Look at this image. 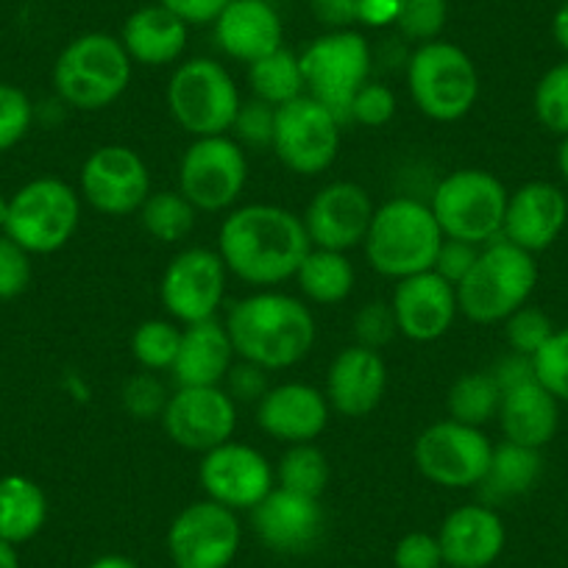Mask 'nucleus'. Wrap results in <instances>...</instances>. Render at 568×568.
Returning a JSON list of instances; mask_svg holds the SVG:
<instances>
[{"label": "nucleus", "instance_id": "obj_1", "mask_svg": "<svg viewBox=\"0 0 568 568\" xmlns=\"http://www.w3.org/2000/svg\"><path fill=\"white\" fill-rule=\"evenodd\" d=\"M310 248L302 217L276 204H245L229 212L217 234V254L229 273L262 291L296 276Z\"/></svg>", "mask_w": 568, "mask_h": 568}, {"label": "nucleus", "instance_id": "obj_2", "mask_svg": "<svg viewBox=\"0 0 568 568\" xmlns=\"http://www.w3.org/2000/svg\"><path fill=\"white\" fill-rule=\"evenodd\" d=\"M223 324L237 359L260 365L267 374L293 368L315 346L313 313L302 298L287 293H254L234 304Z\"/></svg>", "mask_w": 568, "mask_h": 568}, {"label": "nucleus", "instance_id": "obj_3", "mask_svg": "<svg viewBox=\"0 0 568 568\" xmlns=\"http://www.w3.org/2000/svg\"><path fill=\"white\" fill-rule=\"evenodd\" d=\"M444 232L424 201L393 199L376 206L365 234V260L387 278H407L433 271Z\"/></svg>", "mask_w": 568, "mask_h": 568}, {"label": "nucleus", "instance_id": "obj_4", "mask_svg": "<svg viewBox=\"0 0 568 568\" xmlns=\"http://www.w3.org/2000/svg\"><path fill=\"white\" fill-rule=\"evenodd\" d=\"M134 62L120 37L90 31L62 48L53 62V90L79 112L112 106L131 84Z\"/></svg>", "mask_w": 568, "mask_h": 568}, {"label": "nucleus", "instance_id": "obj_5", "mask_svg": "<svg viewBox=\"0 0 568 568\" xmlns=\"http://www.w3.org/2000/svg\"><path fill=\"white\" fill-rule=\"evenodd\" d=\"M535 284V256L499 237L479 248L474 267L457 284V307L474 324H505L529 302Z\"/></svg>", "mask_w": 568, "mask_h": 568}, {"label": "nucleus", "instance_id": "obj_6", "mask_svg": "<svg viewBox=\"0 0 568 568\" xmlns=\"http://www.w3.org/2000/svg\"><path fill=\"white\" fill-rule=\"evenodd\" d=\"M407 90L420 114L455 123L471 112L479 98L477 64L455 42H426L407 62Z\"/></svg>", "mask_w": 568, "mask_h": 568}, {"label": "nucleus", "instance_id": "obj_7", "mask_svg": "<svg viewBox=\"0 0 568 568\" xmlns=\"http://www.w3.org/2000/svg\"><path fill=\"white\" fill-rule=\"evenodd\" d=\"M507 199L510 193L494 173L479 171V168H463V171L440 179L429 199V210H433L444 237L488 245L501 237Z\"/></svg>", "mask_w": 568, "mask_h": 568}, {"label": "nucleus", "instance_id": "obj_8", "mask_svg": "<svg viewBox=\"0 0 568 568\" xmlns=\"http://www.w3.org/2000/svg\"><path fill=\"white\" fill-rule=\"evenodd\" d=\"M240 90L215 59H190L168 81V109L179 129L193 136L229 134L237 120Z\"/></svg>", "mask_w": 568, "mask_h": 568}, {"label": "nucleus", "instance_id": "obj_9", "mask_svg": "<svg viewBox=\"0 0 568 568\" xmlns=\"http://www.w3.org/2000/svg\"><path fill=\"white\" fill-rule=\"evenodd\" d=\"M307 95L324 103L343 125L348 123L352 101L368 84L371 45L359 31H326L298 57Z\"/></svg>", "mask_w": 568, "mask_h": 568}, {"label": "nucleus", "instance_id": "obj_10", "mask_svg": "<svg viewBox=\"0 0 568 568\" xmlns=\"http://www.w3.org/2000/svg\"><path fill=\"white\" fill-rule=\"evenodd\" d=\"M81 223V193L53 176L23 184L9 199L7 232L29 254H53L73 240Z\"/></svg>", "mask_w": 568, "mask_h": 568}, {"label": "nucleus", "instance_id": "obj_11", "mask_svg": "<svg viewBox=\"0 0 568 568\" xmlns=\"http://www.w3.org/2000/svg\"><path fill=\"white\" fill-rule=\"evenodd\" d=\"M343 123L315 98L302 95L276 106L271 151L287 171L321 176L341 154Z\"/></svg>", "mask_w": 568, "mask_h": 568}, {"label": "nucleus", "instance_id": "obj_12", "mask_svg": "<svg viewBox=\"0 0 568 568\" xmlns=\"http://www.w3.org/2000/svg\"><path fill=\"white\" fill-rule=\"evenodd\" d=\"M494 444L477 426L460 420H435L413 446L415 468L424 479L449 490L477 488L485 479Z\"/></svg>", "mask_w": 568, "mask_h": 568}, {"label": "nucleus", "instance_id": "obj_13", "mask_svg": "<svg viewBox=\"0 0 568 568\" xmlns=\"http://www.w3.org/2000/svg\"><path fill=\"white\" fill-rule=\"evenodd\" d=\"M248 182V160L234 136H195L179 162V193L199 212L237 204Z\"/></svg>", "mask_w": 568, "mask_h": 568}, {"label": "nucleus", "instance_id": "obj_14", "mask_svg": "<svg viewBox=\"0 0 568 568\" xmlns=\"http://www.w3.org/2000/svg\"><path fill=\"white\" fill-rule=\"evenodd\" d=\"M229 267L212 248H184L168 262L160 282V302L176 324L190 326L217 318L226 298Z\"/></svg>", "mask_w": 568, "mask_h": 568}, {"label": "nucleus", "instance_id": "obj_15", "mask_svg": "<svg viewBox=\"0 0 568 568\" xmlns=\"http://www.w3.org/2000/svg\"><path fill=\"white\" fill-rule=\"evenodd\" d=\"M237 513L212 499L193 501L168 529V555L176 568H229L240 551Z\"/></svg>", "mask_w": 568, "mask_h": 568}, {"label": "nucleus", "instance_id": "obj_16", "mask_svg": "<svg viewBox=\"0 0 568 568\" xmlns=\"http://www.w3.org/2000/svg\"><path fill=\"white\" fill-rule=\"evenodd\" d=\"M79 193L95 212L109 217H125L140 212L154 190L151 171L129 145H101L81 165Z\"/></svg>", "mask_w": 568, "mask_h": 568}, {"label": "nucleus", "instance_id": "obj_17", "mask_svg": "<svg viewBox=\"0 0 568 568\" xmlns=\"http://www.w3.org/2000/svg\"><path fill=\"white\" fill-rule=\"evenodd\" d=\"M160 424L173 446L206 455L234 438L237 402L223 387H176Z\"/></svg>", "mask_w": 568, "mask_h": 568}, {"label": "nucleus", "instance_id": "obj_18", "mask_svg": "<svg viewBox=\"0 0 568 568\" xmlns=\"http://www.w3.org/2000/svg\"><path fill=\"white\" fill-rule=\"evenodd\" d=\"M199 479L206 499L234 513H251L276 488V474H273L267 457L254 446L237 444V440H229V444L201 455Z\"/></svg>", "mask_w": 568, "mask_h": 568}, {"label": "nucleus", "instance_id": "obj_19", "mask_svg": "<svg viewBox=\"0 0 568 568\" xmlns=\"http://www.w3.org/2000/svg\"><path fill=\"white\" fill-rule=\"evenodd\" d=\"M374 212L376 206L363 184L332 182L313 195L302 221L313 248H329L346 254V251L365 243Z\"/></svg>", "mask_w": 568, "mask_h": 568}, {"label": "nucleus", "instance_id": "obj_20", "mask_svg": "<svg viewBox=\"0 0 568 568\" xmlns=\"http://www.w3.org/2000/svg\"><path fill=\"white\" fill-rule=\"evenodd\" d=\"M398 335L413 343H435L452 329L457 313V287L435 271L398 278L390 298Z\"/></svg>", "mask_w": 568, "mask_h": 568}, {"label": "nucleus", "instance_id": "obj_21", "mask_svg": "<svg viewBox=\"0 0 568 568\" xmlns=\"http://www.w3.org/2000/svg\"><path fill=\"white\" fill-rule=\"evenodd\" d=\"M326 393L307 382H284L271 387L256 404V426L282 444H315L329 426Z\"/></svg>", "mask_w": 568, "mask_h": 568}, {"label": "nucleus", "instance_id": "obj_22", "mask_svg": "<svg viewBox=\"0 0 568 568\" xmlns=\"http://www.w3.org/2000/svg\"><path fill=\"white\" fill-rule=\"evenodd\" d=\"M254 532L267 549L278 555H302L313 549L324 532V510L321 499L293 494V490L273 488L260 505L251 510Z\"/></svg>", "mask_w": 568, "mask_h": 568}, {"label": "nucleus", "instance_id": "obj_23", "mask_svg": "<svg viewBox=\"0 0 568 568\" xmlns=\"http://www.w3.org/2000/svg\"><path fill=\"white\" fill-rule=\"evenodd\" d=\"M440 551L449 568H488L499 560L507 529L490 505H463L444 518L438 529Z\"/></svg>", "mask_w": 568, "mask_h": 568}, {"label": "nucleus", "instance_id": "obj_24", "mask_svg": "<svg viewBox=\"0 0 568 568\" xmlns=\"http://www.w3.org/2000/svg\"><path fill=\"white\" fill-rule=\"evenodd\" d=\"M568 221V201L549 182H529L510 193L501 237L518 248L538 254L560 237Z\"/></svg>", "mask_w": 568, "mask_h": 568}, {"label": "nucleus", "instance_id": "obj_25", "mask_svg": "<svg viewBox=\"0 0 568 568\" xmlns=\"http://www.w3.org/2000/svg\"><path fill=\"white\" fill-rule=\"evenodd\" d=\"M387 390V365L379 352L348 346L332 359L326 374V402L346 418H365L382 404Z\"/></svg>", "mask_w": 568, "mask_h": 568}, {"label": "nucleus", "instance_id": "obj_26", "mask_svg": "<svg viewBox=\"0 0 568 568\" xmlns=\"http://www.w3.org/2000/svg\"><path fill=\"white\" fill-rule=\"evenodd\" d=\"M215 42L226 57L254 64L284 45V26L267 0H229L217 14Z\"/></svg>", "mask_w": 568, "mask_h": 568}, {"label": "nucleus", "instance_id": "obj_27", "mask_svg": "<svg viewBox=\"0 0 568 568\" xmlns=\"http://www.w3.org/2000/svg\"><path fill=\"white\" fill-rule=\"evenodd\" d=\"M234 346L226 324L217 318L182 326L173 376L179 387H223L229 368L234 365Z\"/></svg>", "mask_w": 568, "mask_h": 568}, {"label": "nucleus", "instance_id": "obj_28", "mask_svg": "<svg viewBox=\"0 0 568 568\" xmlns=\"http://www.w3.org/2000/svg\"><path fill=\"white\" fill-rule=\"evenodd\" d=\"M187 37L190 26L162 3L134 9L120 29V42L131 62L145 68H165L179 62L187 51Z\"/></svg>", "mask_w": 568, "mask_h": 568}, {"label": "nucleus", "instance_id": "obj_29", "mask_svg": "<svg viewBox=\"0 0 568 568\" xmlns=\"http://www.w3.org/2000/svg\"><path fill=\"white\" fill-rule=\"evenodd\" d=\"M557 404L560 402L538 379H529L501 393L496 418H499L505 440L529 446V449H544L555 438L557 424H560V407Z\"/></svg>", "mask_w": 568, "mask_h": 568}, {"label": "nucleus", "instance_id": "obj_30", "mask_svg": "<svg viewBox=\"0 0 568 568\" xmlns=\"http://www.w3.org/2000/svg\"><path fill=\"white\" fill-rule=\"evenodd\" d=\"M48 521V496L23 474L0 477V540L20 546L42 532Z\"/></svg>", "mask_w": 568, "mask_h": 568}, {"label": "nucleus", "instance_id": "obj_31", "mask_svg": "<svg viewBox=\"0 0 568 568\" xmlns=\"http://www.w3.org/2000/svg\"><path fill=\"white\" fill-rule=\"evenodd\" d=\"M293 278H296L298 291L307 302L335 307L352 296L357 273H354L352 260L343 251L310 248Z\"/></svg>", "mask_w": 568, "mask_h": 568}, {"label": "nucleus", "instance_id": "obj_32", "mask_svg": "<svg viewBox=\"0 0 568 568\" xmlns=\"http://www.w3.org/2000/svg\"><path fill=\"white\" fill-rule=\"evenodd\" d=\"M540 468H544L540 449L510 444V440H505L501 446H494L488 474H485L483 483L477 485V488L483 490L485 505L524 496L535 483H538Z\"/></svg>", "mask_w": 568, "mask_h": 568}, {"label": "nucleus", "instance_id": "obj_33", "mask_svg": "<svg viewBox=\"0 0 568 568\" xmlns=\"http://www.w3.org/2000/svg\"><path fill=\"white\" fill-rule=\"evenodd\" d=\"M248 84L256 101H265L271 106H282V103L307 95L302 62H298L296 53L287 51L284 45L262 57L260 62L248 64Z\"/></svg>", "mask_w": 568, "mask_h": 568}, {"label": "nucleus", "instance_id": "obj_34", "mask_svg": "<svg viewBox=\"0 0 568 568\" xmlns=\"http://www.w3.org/2000/svg\"><path fill=\"white\" fill-rule=\"evenodd\" d=\"M501 404V387L496 385L494 374L485 371H471V374L457 376L455 385L449 387L446 396V409H449L452 420H460L466 426H477L483 429L488 420L499 415Z\"/></svg>", "mask_w": 568, "mask_h": 568}, {"label": "nucleus", "instance_id": "obj_35", "mask_svg": "<svg viewBox=\"0 0 568 568\" xmlns=\"http://www.w3.org/2000/svg\"><path fill=\"white\" fill-rule=\"evenodd\" d=\"M273 474H276L278 488L321 499L329 488L332 466L329 457L315 444H293L282 452Z\"/></svg>", "mask_w": 568, "mask_h": 568}, {"label": "nucleus", "instance_id": "obj_36", "mask_svg": "<svg viewBox=\"0 0 568 568\" xmlns=\"http://www.w3.org/2000/svg\"><path fill=\"white\" fill-rule=\"evenodd\" d=\"M195 221H199V210L184 199L179 190H160L145 199L140 206V223L142 229L160 243H182L193 234Z\"/></svg>", "mask_w": 568, "mask_h": 568}, {"label": "nucleus", "instance_id": "obj_37", "mask_svg": "<svg viewBox=\"0 0 568 568\" xmlns=\"http://www.w3.org/2000/svg\"><path fill=\"white\" fill-rule=\"evenodd\" d=\"M179 343H182V326L176 321L151 318L142 321L131 335V354L142 371H171L176 363Z\"/></svg>", "mask_w": 568, "mask_h": 568}, {"label": "nucleus", "instance_id": "obj_38", "mask_svg": "<svg viewBox=\"0 0 568 568\" xmlns=\"http://www.w3.org/2000/svg\"><path fill=\"white\" fill-rule=\"evenodd\" d=\"M449 20V0H398L396 29L415 45L440 40Z\"/></svg>", "mask_w": 568, "mask_h": 568}, {"label": "nucleus", "instance_id": "obj_39", "mask_svg": "<svg viewBox=\"0 0 568 568\" xmlns=\"http://www.w3.org/2000/svg\"><path fill=\"white\" fill-rule=\"evenodd\" d=\"M535 114L555 134H568V62L546 70L535 87Z\"/></svg>", "mask_w": 568, "mask_h": 568}, {"label": "nucleus", "instance_id": "obj_40", "mask_svg": "<svg viewBox=\"0 0 568 568\" xmlns=\"http://www.w3.org/2000/svg\"><path fill=\"white\" fill-rule=\"evenodd\" d=\"M555 335V326H551V318L538 307H527L524 304L521 310L510 315L505 321V337L510 352L524 354V357H535L540 348L546 346V341Z\"/></svg>", "mask_w": 568, "mask_h": 568}, {"label": "nucleus", "instance_id": "obj_41", "mask_svg": "<svg viewBox=\"0 0 568 568\" xmlns=\"http://www.w3.org/2000/svg\"><path fill=\"white\" fill-rule=\"evenodd\" d=\"M31 123H34L31 98L20 87L0 81V154H7L18 142H23Z\"/></svg>", "mask_w": 568, "mask_h": 568}, {"label": "nucleus", "instance_id": "obj_42", "mask_svg": "<svg viewBox=\"0 0 568 568\" xmlns=\"http://www.w3.org/2000/svg\"><path fill=\"white\" fill-rule=\"evenodd\" d=\"M535 379L557 398L568 402V329H555V335L546 341L532 357Z\"/></svg>", "mask_w": 568, "mask_h": 568}, {"label": "nucleus", "instance_id": "obj_43", "mask_svg": "<svg viewBox=\"0 0 568 568\" xmlns=\"http://www.w3.org/2000/svg\"><path fill=\"white\" fill-rule=\"evenodd\" d=\"M168 398H171V393L151 371H142V374L125 379L123 390H120V404L134 420L162 418Z\"/></svg>", "mask_w": 568, "mask_h": 568}, {"label": "nucleus", "instance_id": "obj_44", "mask_svg": "<svg viewBox=\"0 0 568 568\" xmlns=\"http://www.w3.org/2000/svg\"><path fill=\"white\" fill-rule=\"evenodd\" d=\"M396 335L398 326L390 302H368L354 315V337H357V346L382 352L385 346H390Z\"/></svg>", "mask_w": 568, "mask_h": 568}, {"label": "nucleus", "instance_id": "obj_45", "mask_svg": "<svg viewBox=\"0 0 568 568\" xmlns=\"http://www.w3.org/2000/svg\"><path fill=\"white\" fill-rule=\"evenodd\" d=\"M396 92L379 81H368L359 87V92L352 101V112H348V123L368 125V129H382L396 118Z\"/></svg>", "mask_w": 568, "mask_h": 568}, {"label": "nucleus", "instance_id": "obj_46", "mask_svg": "<svg viewBox=\"0 0 568 568\" xmlns=\"http://www.w3.org/2000/svg\"><path fill=\"white\" fill-rule=\"evenodd\" d=\"M31 284V254L14 243L9 234H0V302L23 296Z\"/></svg>", "mask_w": 568, "mask_h": 568}, {"label": "nucleus", "instance_id": "obj_47", "mask_svg": "<svg viewBox=\"0 0 568 568\" xmlns=\"http://www.w3.org/2000/svg\"><path fill=\"white\" fill-rule=\"evenodd\" d=\"M393 566L396 568H444V551H440L438 535L433 532H407L393 549Z\"/></svg>", "mask_w": 568, "mask_h": 568}, {"label": "nucleus", "instance_id": "obj_48", "mask_svg": "<svg viewBox=\"0 0 568 568\" xmlns=\"http://www.w3.org/2000/svg\"><path fill=\"white\" fill-rule=\"evenodd\" d=\"M273 118H276V106H271V103L265 101H256L254 98V101L240 106L232 131L237 134L240 142H245V145H267V149H271Z\"/></svg>", "mask_w": 568, "mask_h": 568}, {"label": "nucleus", "instance_id": "obj_49", "mask_svg": "<svg viewBox=\"0 0 568 568\" xmlns=\"http://www.w3.org/2000/svg\"><path fill=\"white\" fill-rule=\"evenodd\" d=\"M223 390L234 398V402L243 404H260L262 396L271 390V382H267V371L260 368L254 363H234L229 368L226 379H223Z\"/></svg>", "mask_w": 568, "mask_h": 568}, {"label": "nucleus", "instance_id": "obj_50", "mask_svg": "<svg viewBox=\"0 0 568 568\" xmlns=\"http://www.w3.org/2000/svg\"><path fill=\"white\" fill-rule=\"evenodd\" d=\"M479 248H483V245H474V243H463V240L444 237L438 256H435L433 271L438 273V276H444L446 282L455 284V287H457V284H460L463 278L468 276V271H471V267H474V262H477Z\"/></svg>", "mask_w": 568, "mask_h": 568}, {"label": "nucleus", "instance_id": "obj_51", "mask_svg": "<svg viewBox=\"0 0 568 568\" xmlns=\"http://www.w3.org/2000/svg\"><path fill=\"white\" fill-rule=\"evenodd\" d=\"M313 14L329 31H348L359 23V0H310Z\"/></svg>", "mask_w": 568, "mask_h": 568}, {"label": "nucleus", "instance_id": "obj_52", "mask_svg": "<svg viewBox=\"0 0 568 568\" xmlns=\"http://www.w3.org/2000/svg\"><path fill=\"white\" fill-rule=\"evenodd\" d=\"M165 9H171L176 18H182L187 26H206L215 23L217 14L229 7V0H156Z\"/></svg>", "mask_w": 568, "mask_h": 568}, {"label": "nucleus", "instance_id": "obj_53", "mask_svg": "<svg viewBox=\"0 0 568 568\" xmlns=\"http://www.w3.org/2000/svg\"><path fill=\"white\" fill-rule=\"evenodd\" d=\"M490 374H494L496 385H499L501 393H505V390H510V387L535 379L532 357H524V354L510 352L505 359H499V363H496V368L490 371Z\"/></svg>", "mask_w": 568, "mask_h": 568}, {"label": "nucleus", "instance_id": "obj_54", "mask_svg": "<svg viewBox=\"0 0 568 568\" xmlns=\"http://www.w3.org/2000/svg\"><path fill=\"white\" fill-rule=\"evenodd\" d=\"M398 0H359V23L365 26H393L396 23Z\"/></svg>", "mask_w": 568, "mask_h": 568}, {"label": "nucleus", "instance_id": "obj_55", "mask_svg": "<svg viewBox=\"0 0 568 568\" xmlns=\"http://www.w3.org/2000/svg\"><path fill=\"white\" fill-rule=\"evenodd\" d=\"M551 37H555L557 45L568 53V0L557 9L555 18H551Z\"/></svg>", "mask_w": 568, "mask_h": 568}, {"label": "nucleus", "instance_id": "obj_56", "mask_svg": "<svg viewBox=\"0 0 568 568\" xmlns=\"http://www.w3.org/2000/svg\"><path fill=\"white\" fill-rule=\"evenodd\" d=\"M87 568H140V566L123 555H103L98 557V560H92Z\"/></svg>", "mask_w": 568, "mask_h": 568}, {"label": "nucleus", "instance_id": "obj_57", "mask_svg": "<svg viewBox=\"0 0 568 568\" xmlns=\"http://www.w3.org/2000/svg\"><path fill=\"white\" fill-rule=\"evenodd\" d=\"M0 568H20L18 546L7 544V540H0Z\"/></svg>", "mask_w": 568, "mask_h": 568}, {"label": "nucleus", "instance_id": "obj_58", "mask_svg": "<svg viewBox=\"0 0 568 568\" xmlns=\"http://www.w3.org/2000/svg\"><path fill=\"white\" fill-rule=\"evenodd\" d=\"M557 168H560L562 179H566V182H568V134L562 136L560 149H557Z\"/></svg>", "mask_w": 568, "mask_h": 568}, {"label": "nucleus", "instance_id": "obj_59", "mask_svg": "<svg viewBox=\"0 0 568 568\" xmlns=\"http://www.w3.org/2000/svg\"><path fill=\"white\" fill-rule=\"evenodd\" d=\"M7 221H9V199L0 193V234L7 232Z\"/></svg>", "mask_w": 568, "mask_h": 568}, {"label": "nucleus", "instance_id": "obj_60", "mask_svg": "<svg viewBox=\"0 0 568 568\" xmlns=\"http://www.w3.org/2000/svg\"><path fill=\"white\" fill-rule=\"evenodd\" d=\"M444 568H449V566H444Z\"/></svg>", "mask_w": 568, "mask_h": 568}]
</instances>
